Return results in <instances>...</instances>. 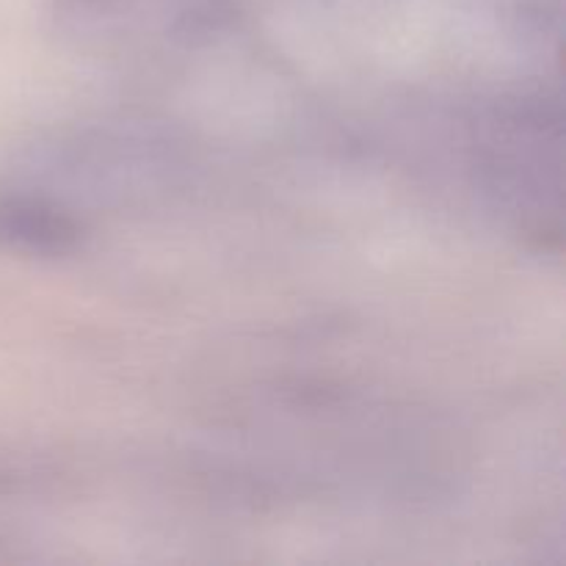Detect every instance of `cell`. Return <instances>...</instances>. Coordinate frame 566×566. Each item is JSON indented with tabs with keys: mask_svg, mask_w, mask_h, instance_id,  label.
Returning a JSON list of instances; mask_svg holds the SVG:
<instances>
[{
	"mask_svg": "<svg viewBox=\"0 0 566 566\" xmlns=\"http://www.w3.org/2000/svg\"><path fill=\"white\" fill-rule=\"evenodd\" d=\"M75 235V224L55 210H48L42 202L20 197L0 199V243L6 247L48 252L70 247Z\"/></svg>",
	"mask_w": 566,
	"mask_h": 566,
	"instance_id": "obj_1",
	"label": "cell"
}]
</instances>
